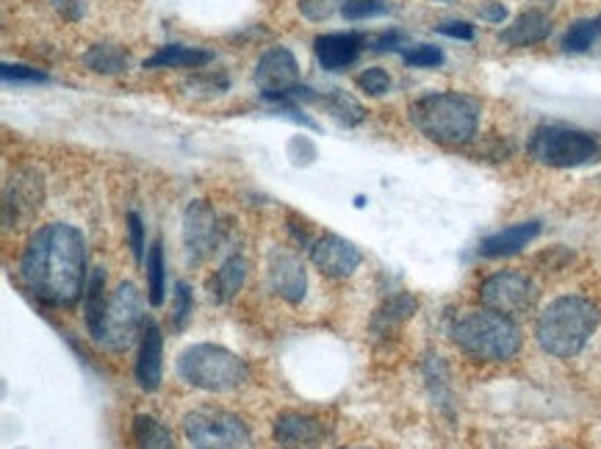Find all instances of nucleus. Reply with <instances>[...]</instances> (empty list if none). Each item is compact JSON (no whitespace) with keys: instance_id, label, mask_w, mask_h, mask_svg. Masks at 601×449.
<instances>
[{"instance_id":"nucleus-5","label":"nucleus","mask_w":601,"mask_h":449,"mask_svg":"<svg viewBox=\"0 0 601 449\" xmlns=\"http://www.w3.org/2000/svg\"><path fill=\"white\" fill-rule=\"evenodd\" d=\"M177 375L203 391H236L249 380V366L242 355L219 344H192L177 355Z\"/></svg>"},{"instance_id":"nucleus-25","label":"nucleus","mask_w":601,"mask_h":449,"mask_svg":"<svg viewBox=\"0 0 601 449\" xmlns=\"http://www.w3.org/2000/svg\"><path fill=\"white\" fill-rule=\"evenodd\" d=\"M84 64L91 73L120 75L131 68V56L120 45H95L84 53Z\"/></svg>"},{"instance_id":"nucleus-1","label":"nucleus","mask_w":601,"mask_h":449,"mask_svg":"<svg viewBox=\"0 0 601 449\" xmlns=\"http://www.w3.org/2000/svg\"><path fill=\"white\" fill-rule=\"evenodd\" d=\"M25 289L48 305H73L86 289V239L68 222L39 228L20 258Z\"/></svg>"},{"instance_id":"nucleus-35","label":"nucleus","mask_w":601,"mask_h":449,"mask_svg":"<svg viewBox=\"0 0 601 449\" xmlns=\"http://www.w3.org/2000/svg\"><path fill=\"white\" fill-rule=\"evenodd\" d=\"M0 75H3V81H28V84H37V81L42 84V81H48V75H45L42 70L25 68V64H3Z\"/></svg>"},{"instance_id":"nucleus-4","label":"nucleus","mask_w":601,"mask_h":449,"mask_svg":"<svg viewBox=\"0 0 601 449\" xmlns=\"http://www.w3.org/2000/svg\"><path fill=\"white\" fill-rule=\"evenodd\" d=\"M452 341L474 361H511L522 350V330L496 311H468L452 325Z\"/></svg>"},{"instance_id":"nucleus-18","label":"nucleus","mask_w":601,"mask_h":449,"mask_svg":"<svg viewBox=\"0 0 601 449\" xmlns=\"http://www.w3.org/2000/svg\"><path fill=\"white\" fill-rule=\"evenodd\" d=\"M549 34H552V17L543 9H529L518 14L513 25L499 34V39L511 48H529V45H541Z\"/></svg>"},{"instance_id":"nucleus-10","label":"nucleus","mask_w":601,"mask_h":449,"mask_svg":"<svg viewBox=\"0 0 601 449\" xmlns=\"http://www.w3.org/2000/svg\"><path fill=\"white\" fill-rule=\"evenodd\" d=\"M480 300L488 311H496V314L516 319V316L529 314L535 308L538 286H535L529 275L504 269V272H493L491 278L482 280Z\"/></svg>"},{"instance_id":"nucleus-24","label":"nucleus","mask_w":601,"mask_h":449,"mask_svg":"<svg viewBox=\"0 0 601 449\" xmlns=\"http://www.w3.org/2000/svg\"><path fill=\"white\" fill-rule=\"evenodd\" d=\"M316 104L322 106V109L344 128H355L366 120L364 104H360L358 98H353V95L344 89L324 92V95H319V98H316Z\"/></svg>"},{"instance_id":"nucleus-23","label":"nucleus","mask_w":601,"mask_h":449,"mask_svg":"<svg viewBox=\"0 0 601 449\" xmlns=\"http://www.w3.org/2000/svg\"><path fill=\"white\" fill-rule=\"evenodd\" d=\"M414 314L416 300L410 298V294H396V298H391L389 303L377 308L375 319H371V333H375L377 339H389V336L396 333V328H400L402 323H407Z\"/></svg>"},{"instance_id":"nucleus-12","label":"nucleus","mask_w":601,"mask_h":449,"mask_svg":"<svg viewBox=\"0 0 601 449\" xmlns=\"http://www.w3.org/2000/svg\"><path fill=\"white\" fill-rule=\"evenodd\" d=\"M45 201V183L42 175L37 170H20L14 172L12 181L7 186V195H3V222L9 228L25 222L34 214L42 208Z\"/></svg>"},{"instance_id":"nucleus-29","label":"nucleus","mask_w":601,"mask_h":449,"mask_svg":"<svg viewBox=\"0 0 601 449\" xmlns=\"http://www.w3.org/2000/svg\"><path fill=\"white\" fill-rule=\"evenodd\" d=\"M192 311H195V298H192V289H188L186 280H177L175 283V298H172V325L177 330L186 328L192 323Z\"/></svg>"},{"instance_id":"nucleus-39","label":"nucleus","mask_w":601,"mask_h":449,"mask_svg":"<svg viewBox=\"0 0 601 449\" xmlns=\"http://www.w3.org/2000/svg\"><path fill=\"white\" fill-rule=\"evenodd\" d=\"M480 17L488 20V23L499 25V23H504V20H507V9H504L502 3H486V9L480 12Z\"/></svg>"},{"instance_id":"nucleus-31","label":"nucleus","mask_w":601,"mask_h":449,"mask_svg":"<svg viewBox=\"0 0 601 449\" xmlns=\"http://www.w3.org/2000/svg\"><path fill=\"white\" fill-rule=\"evenodd\" d=\"M346 0H299V14L310 23H322V20H330L335 12L344 9Z\"/></svg>"},{"instance_id":"nucleus-19","label":"nucleus","mask_w":601,"mask_h":449,"mask_svg":"<svg viewBox=\"0 0 601 449\" xmlns=\"http://www.w3.org/2000/svg\"><path fill=\"white\" fill-rule=\"evenodd\" d=\"M541 233V222H518L511 225V228H504V231L493 233V236L482 239L480 244V255L486 258H504V255H516L527 247L532 239H538Z\"/></svg>"},{"instance_id":"nucleus-15","label":"nucleus","mask_w":601,"mask_h":449,"mask_svg":"<svg viewBox=\"0 0 601 449\" xmlns=\"http://www.w3.org/2000/svg\"><path fill=\"white\" fill-rule=\"evenodd\" d=\"M272 436L280 449H319L328 436V427L308 413L289 411L274 420Z\"/></svg>"},{"instance_id":"nucleus-11","label":"nucleus","mask_w":601,"mask_h":449,"mask_svg":"<svg viewBox=\"0 0 601 449\" xmlns=\"http://www.w3.org/2000/svg\"><path fill=\"white\" fill-rule=\"evenodd\" d=\"M222 233H225V225L206 201L188 203L183 211V247H186L188 262H208L222 244Z\"/></svg>"},{"instance_id":"nucleus-3","label":"nucleus","mask_w":601,"mask_h":449,"mask_svg":"<svg viewBox=\"0 0 601 449\" xmlns=\"http://www.w3.org/2000/svg\"><path fill=\"white\" fill-rule=\"evenodd\" d=\"M599 319L601 314L596 303L568 294V298L552 300L543 308L535 325V336H538V344L554 359H574L599 328Z\"/></svg>"},{"instance_id":"nucleus-37","label":"nucleus","mask_w":601,"mask_h":449,"mask_svg":"<svg viewBox=\"0 0 601 449\" xmlns=\"http://www.w3.org/2000/svg\"><path fill=\"white\" fill-rule=\"evenodd\" d=\"M402 34H396V31H385L383 37L371 39V50H377V53H383V50H402Z\"/></svg>"},{"instance_id":"nucleus-2","label":"nucleus","mask_w":601,"mask_h":449,"mask_svg":"<svg viewBox=\"0 0 601 449\" xmlns=\"http://www.w3.org/2000/svg\"><path fill=\"white\" fill-rule=\"evenodd\" d=\"M480 100L463 92H432L410 106V122L438 145H466L480 128Z\"/></svg>"},{"instance_id":"nucleus-14","label":"nucleus","mask_w":601,"mask_h":449,"mask_svg":"<svg viewBox=\"0 0 601 449\" xmlns=\"http://www.w3.org/2000/svg\"><path fill=\"white\" fill-rule=\"evenodd\" d=\"M267 269L274 294H280V298L292 305L303 303L305 294H308V275H305V264L299 262L292 250L274 247L269 253Z\"/></svg>"},{"instance_id":"nucleus-20","label":"nucleus","mask_w":601,"mask_h":449,"mask_svg":"<svg viewBox=\"0 0 601 449\" xmlns=\"http://www.w3.org/2000/svg\"><path fill=\"white\" fill-rule=\"evenodd\" d=\"M213 53L188 45H164L145 61V70H200L211 64Z\"/></svg>"},{"instance_id":"nucleus-6","label":"nucleus","mask_w":601,"mask_h":449,"mask_svg":"<svg viewBox=\"0 0 601 449\" xmlns=\"http://www.w3.org/2000/svg\"><path fill=\"white\" fill-rule=\"evenodd\" d=\"M529 156L543 167H582L601 156V147L593 134H585L577 128L565 125H541L529 139Z\"/></svg>"},{"instance_id":"nucleus-17","label":"nucleus","mask_w":601,"mask_h":449,"mask_svg":"<svg viewBox=\"0 0 601 449\" xmlns=\"http://www.w3.org/2000/svg\"><path fill=\"white\" fill-rule=\"evenodd\" d=\"M136 380L139 389L152 395L164 380V336L156 323L145 325L139 344V359H136Z\"/></svg>"},{"instance_id":"nucleus-33","label":"nucleus","mask_w":601,"mask_h":449,"mask_svg":"<svg viewBox=\"0 0 601 449\" xmlns=\"http://www.w3.org/2000/svg\"><path fill=\"white\" fill-rule=\"evenodd\" d=\"M358 86L371 98H383L391 89V75L383 68H369L358 75Z\"/></svg>"},{"instance_id":"nucleus-13","label":"nucleus","mask_w":601,"mask_h":449,"mask_svg":"<svg viewBox=\"0 0 601 449\" xmlns=\"http://www.w3.org/2000/svg\"><path fill=\"white\" fill-rule=\"evenodd\" d=\"M310 262L328 278H349L364 262V253L339 233H324L310 244Z\"/></svg>"},{"instance_id":"nucleus-21","label":"nucleus","mask_w":601,"mask_h":449,"mask_svg":"<svg viewBox=\"0 0 601 449\" xmlns=\"http://www.w3.org/2000/svg\"><path fill=\"white\" fill-rule=\"evenodd\" d=\"M106 308H109V300H106V269L95 267L84 289V319L95 341L100 339V330H103Z\"/></svg>"},{"instance_id":"nucleus-22","label":"nucleus","mask_w":601,"mask_h":449,"mask_svg":"<svg viewBox=\"0 0 601 449\" xmlns=\"http://www.w3.org/2000/svg\"><path fill=\"white\" fill-rule=\"evenodd\" d=\"M244 280H247V262L242 255H231L217 272L208 278V294L217 303H231L238 292L244 289Z\"/></svg>"},{"instance_id":"nucleus-16","label":"nucleus","mask_w":601,"mask_h":449,"mask_svg":"<svg viewBox=\"0 0 601 449\" xmlns=\"http://www.w3.org/2000/svg\"><path fill=\"white\" fill-rule=\"evenodd\" d=\"M366 37L358 31H341V34H322L314 39V53L319 68L328 73H341V70L353 68L364 50Z\"/></svg>"},{"instance_id":"nucleus-9","label":"nucleus","mask_w":601,"mask_h":449,"mask_svg":"<svg viewBox=\"0 0 601 449\" xmlns=\"http://www.w3.org/2000/svg\"><path fill=\"white\" fill-rule=\"evenodd\" d=\"M142 323H145V300H142L139 289L134 283H120L109 300L98 341L109 350H128L131 341L139 333Z\"/></svg>"},{"instance_id":"nucleus-30","label":"nucleus","mask_w":601,"mask_h":449,"mask_svg":"<svg viewBox=\"0 0 601 449\" xmlns=\"http://www.w3.org/2000/svg\"><path fill=\"white\" fill-rule=\"evenodd\" d=\"M391 7L385 0H346L341 14L346 20H353V23H360V20H371V17H383L389 14Z\"/></svg>"},{"instance_id":"nucleus-8","label":"nucleus","mask_w":601,"mask_h":449,"mask_svg":"<svg viewBox=\"0 0 601 449\" xmlns=\"http://www.w3.org/2000/svg\"><path fill=\"white\" fill-rule=\"evenodd\" d=\"M256 84L263 100L278 106H297L303 100H316L308 86L299 84L297 56L289 48H272L261 56L256 68Z\"/></svg>"},{"instance_id":"nucleus-28","label":"nucleus","mask_w":601,"mask_h":449,"mask_svg":"<svg viewBox=\"0 0 601 449\" xmlns=\"http://www.w3.org/2000/svg\"><path fill=\"white\" fill-rule=\"evenodd\" d=\"M601 37V14L593 20H577L572 28L565 31L563 50L565 53H585L593 48L596 39Z\"/></svg>"},{"instance_id":"nucleus-7","label":"nucleus","mask_w":601,"mask_h":449,"mask_svg":"<svg viewBox=\"0 0 601 449\" xmlns=\"http://www.w3.org/2000/svg\"><path fill=\"white\" fill-rule=\"evenodd\" d=\"M183 433L195 449H249L253 436L242 416L222 408H195L183 416Z\"/></svg>"},{"instance_id":"nucleus-26","label":"nucleus","mask_w":601,"mask_h":449,"mask_svg":"<svg viewBox=\"0 0 601 449\" xmlns=\"http://www.w3.org/2000/svg\"><path fill=\"white\" fill-rule=\"evenodd\" d=\"M145 275H147V300H150V305H161L164 303V292H167L164 244H161V239H152V244L147 247Z\"/></svg>"},{"instance_id":"nucleus-36","label":"nucleus","mask_w":601,"mask_h":449,"mask_svg":"<svg viewBox=\"0 0 601 449\" xmlns=\"http://www.w3.org/2000/svg\"><path fill=\"white\" fill-rule=\"evenodd\" d=\"M438 34H444V37H452V39H474V28L468 23H444V25H438Z\"/></svg>"},{"instance_id":"nucleus-34","label":"nucleus","mask_w":601,"mask_h":449,"mask_svg":"<svg viewBox=\"0 0 601 449\" xmlns=\"http://www.w3.org/2000/svg\"><path fill=\"white\" fill-rule=\"evenodd\" d=\"M125 228H128V244H131V253H134L136 264H145L147 258V242H145V225H142V217L136 211H131L128 217H125Z\"/></svg>"},{"instance_id":"nucleus-27","label":"nucleus","mask_w":601,"mask_h":449,"mask_svg":"<svg viewBox=\"0 0 601 449\" xmlns=\"http://www.w3.org/2000/svg\"><path fill=\"white\" fill-rule=\"evenodd\" d=\"M134 438L139 449H175L170 430L147 413H139L134 420Z\"/></svg>"},{"instance_id":"nucleus-32","label":"nucleus","mask_w":601,"mask_h":449,"mask_svg":"<svg viewBox=\"0 0 601 449\" xmlns=\"http://www.w3.org/2000/svg\"><path fill=\"white\" fill-rule=\"evenodd\" d=\"M402 61H405L407 68H438L444 61V53L436 45H416V48L402 53Z\"/></svg>"},{"instance_id":"nucleus-38","label":"nucleus","mask_w":601,"mask_h":449,"mask_svg":"<svg viewBox=\"0 0 601 449\" xmlns=\"http://www.w3.org/2000/svg\"><path fill=\"white\" fill-rule=\"evenodd\" d=\"M50 3L70 20H78L84 14V3L81 0H50Z\"/></svg>"}]
</instances>
